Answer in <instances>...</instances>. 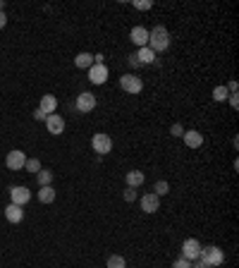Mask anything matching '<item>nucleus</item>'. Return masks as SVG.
I'll list each match as a JSON object with an SVG mask.
<instances>
[{"mask_svg": "<svg viewBox=\"0 0 239 268\" xmlns=\"http://www.w3.org/2000/svg\"><path fill=\"white\" fill-rule=\"evenodd\" d=\"M39 201H41V203H53V201H55V189H53L50 184H48V187H41V189H39Z\"/></svg>", "mask_w": 239, "mask_h": 268, "instance_id": "nucleus-18", "label": "nucleus"}, {"mask_svg": "<svg viewBox=\"0 0 239 268\" xmlns=\"http://www.w3.org/2000/svg\"><path fill=\"white\" fill-rule=\"evenodd\" d=\"M88 79H91V84H106L108 82V67L91 65L88 67Z\"/></svg>", "mask_w": 239, "mask_h": 268, "instance_id": "nucleus-9", "label": "nucleus"}, {"mask_svg": "<svg viewBox=\"0 0 239 268\" xmlns=\"http://www.w3.org/2000/svg\"><path fill=\"white\" fill-rule=\"evenodd\" d=\"M120 87H122V91H127V93H141L144 82H141V77H136V74H122V77H120Z\"/></svg>", "mask_w": 239, "mask_h": 268, "instance_id": "nucleus-4", "label": "nucleus"}, {"mask_svg": "<svg viewBox=\"0 0 239 268\" xmlns=\"http://www.w3.org/2000/svg\"><path fill=\"white\" fill-rule=\"evenodd\" d=\"M198 259H203L206 264H208V268H217L225 264V254H222V249L220 246H201V254H198Z\"/></svg>", "mask_w": 239, "mask_h": 268, "instance_id": "nucleus-2", "label": "nucleus"}, {"mask_svg": "<svg viewBox=\"0 0 239 268\" xmlns=\"http://www.w3.org/2000/svg\"><path fill=\"white\" fill-rule=\"evenodd\" d=\"M45 127H48V132L53 134V136H58V134H63L65 132V120L60 117V115H48L45 117Z\"/></svg>", "mask_w": 239, "mask_h": 268, "instance_id": "nucleus-10", "label": "nucleus"}, {"mask_svg": "<svg viewBox=\"0 0 239 268\" xmlns=\"http://www.w3.org/2000/svg\"><path fill=\"white\" fill-rule=\"evenodd\" d=\"M91 146H93V151L96 154H101V156H106L112 151V139H110V134H93V139H91Z\"/></svg>", "mask_w": 239, "mask_h": 268, "instance_id": "nucleus-3", "label": "nucleus"}, {"mask_svg": "<svg viewBox=\"0 0 239 268\" xmlns=\"http://www.w3.org/2000/svg\"><path fill=\"white\" fill-rule=\"evenodd\" d=\"M192 268H208V264L203 259H196V261H192Z\"/></svg>", "mask_w": 239, "mask_h": 268, "instance_id": "nucleus-30", "label": "nucleus"}, {"mask_svg": "<svg viewBox=\"0 0 239 268\" xmlns=\"http://www.w3.org/2000/svg\"><path fill=\"white\" fill-rule=\"evenodd\" d=\"M173 268H192V261H187V259H177L173 264Z\"/></svg>", "mask_w": 239, "mask_h": 268, "instance_id": "nucleus-28", "label": "nucleus"}, {"mask_svg": "<svg viewBox=\"0 0 239 268\" xmlns=\"http://www.w3.org/2000/svg\"><path fill=\"white\" fill-rule=\"evenodd\" d=\"M127 60H130V65H131V67H139V60H136V55H130Z\"/></svg>", "mask_w": 239, "mask_h": 268, "instance_id": "nucleus-33", "label": "nucleus"}, {"mask_svg": "<svg viewBox=\"0 0 239 268\" xmlns=\"http://www.w3.org/2000/svg\"><path fill=\"white\" fill-rule=\"evenodd\" d=\"M182 139H184V144L189 149H201L203 146V134L196 132V130H187V132L182 134Z\"/></svg>", "mask_w": 239, "mask_h": 268, "instance_id": "nucleus-13", "label": "nucleus"}, {"mask_svg": "<svg viewBox=\"0 0 239 268\" xmlns=\"http://www.w3.org/2000/svg\"><path fill=\"white\" fill-rule=\"evenodd\" d=\"M10 199L15 206H24V203L31 201V192L26 187H10Z\"/></svg>", "mask_w": 239, "mask_h": 268, "instance_id": "nucleus-8", "label": "nucleus"}, {"mask_svg": "<svg viewBox=\"0 0 239 268\" xmlns=\"http://www.w3.org/2000/svg\"><path fill=\"white\" fill-rule=\"evenodd\" d=\"M213 98H216L217 103H220V101H227V98H230L227 87H216V89H213Z\"/></svg>", "mask_w": 239, "mask_h": 268, "instance_id": "nucleus-23", "label": "nucleus"}, {"mask_svg": "<svg viewBox=\"0 0 239 268\" xmlns=\"http://www.w3.org/2000/svg\"><path fill=\"white\" fill-rule=\"evenodd\" d=\"M2 7H5V2H2V0H0V12H2Z\"/></svg>", "mask_w": 239, "mask_h": 268, "instance_id": "nucleus-35", "label": "nucleus"}, {"mask_svg": "<svg viewBox=\"0 0 239 268\" xmlns=\"http://www.w3.org/2000/svg\"><path fill=\"white\" fill-rule=\"evenodd\" d=\"M55 108H58V98H55L53 93H45V96H41L39 111L45 112V115H53V112H55Z\"/></svg>", "mask_w": 239, "mask_h": 268, "instance_id": "nucleus-14", "label": "nucleus"}, {"mask_svg": "<svg viewBox=\"0 0 239 268\" xmlns=\"http://www.w3.org/2000/svg\"><path fill=\"white\" fill-rule=\"evenodd\" d=\"M237 89H239V84H237V82H230V87H227V91H230V93H237Z\"/></svg>", "mask_w": 239, "mask_h": 268, "instance_id": "nucleus-32", "label": "nucleus"}, {"mask_svg": "<svg viewBox=\"0 0 239 268\" xmlns=\"http://www.w3.org/2000/svg\"><path fill=\"white\" fill-rule=\"evenodd\" d=\"M198 254H201V242L194 240V237L184 240V245H182V259H187V261H196Z\"/></svg>", "mask_w": 239, "mask_h": 268, "instance_id": "nucleus-5", "label": "nucleus"}, {"mask_svg": "<svg viewBox=\"0 0 239 268\" xmlns=\"http://www.w3.org/2000/svg\"><path fill=\"white\" fill-rule=\"evenodd\" d=\"M130 39H131V44L139 45V48L149 45V29L146 26H134L130 31Z\"/></svg>", "mask_w": 239, "mask_h": 268, "instance_id": "nucleus-11", "label": "nucleus"}, {"mask_svg": "<svg viewBox=\"0 0 239 268\" xmlns=\"http://www.w3.org/2000/svg\"><path fill=\"white\" fill-rule=\"evenodd\" d=\"M5 24H7V17H5V12H0V29H2Z\"/></svg>", "mask_w": 239, "mask_h": 268, "instance_id": "nucleus-34", "label": "nucleus"}, {"mask_svg": "<svg viewBox=\"0 0 239 268\" xmlns=\"http://www.w3.org/2000/svg\"><path fill=\"white\" fill-rule=\"evenodd\" d=\"M131 5H134L136 10H151V7H153V2H151V0H134Z\"/></svg>", "mask_w": 239, "mask_h": 268, "instance_id": "nucleus-25", "label": "nucleus"}, {"mask_svg": "<svg viewBox=\"0 0 239 268\" xmlns=\"http://www.w3.org/2000/svg\"><path fill=\"white\" fill-rule=\"evenodd\" d=\"M5 218L10 221V223H22V218H24V208L22 206H15V203H10L7 208H5Z\"/></svg>", "mask_w": 239, "mask_h": 268, "instance_id": "nucleus-15", "label": "nucleus"}, {"mask_svg": "<svg viewBox=\"0 0 239 268\" xmlns=\"http://www.w3.org/2000/svg\"><path fill=\"white\" fill-rule=\"evenodd\" d=\"M24 168H26L29 173H39V170H41V160H39V158H26Z\"/></svg>", "mask_w": 239, "mask_h": 268, "instance_id": "nucleus-24", "label": "nucleus"}, {"mask_svg": "<svg viewBox=\"0 0 239 268\" xmlns=\"http://www.w3.org/2000/svg\"><path fill=\"white\" fill-rule=\"evenodd\" d=\"M74 108H77V112H91L93 108H96V96H93V93H88V91L79 93V96H77Z\"/></svg>", "mask_w": 239, "mask_h": 268, "instance_id": "nucleus-6", "label": "nucleus"}, {"mask_svg": "<svg viewBox=\"0 0 239 268\" xmlns=\"http://www.w3.org/2000/svg\"><path fill=\"white\" fill-rule=\"evenodd\" d=\"M230 106H232L235 111L239 108V98H237V93H230Z\"/></svg>", "mask_w": 239, "mask_h": 268, "instance_id": "nucleus-29", "label": "nucleus"}, {"mask_svg": "<svg viewBox=\"0 0 239 268\" xmlns=\"http://www.w3.org/2000/svg\"><path fill=\"white\" fill-rule=\"evenodd\" d=\"M45 117H48V115H45V112H41L39 108L34 111V120H45Z\"/></svg>", "mask_w": 239, "mask_h": 268, "instance_id": "nucleus-31", "label": "nucleus"}, {"mask_svg": "<svg viewBox=\"0 0 239 268\" xmlns=\"http://www.w3.org/2000/svg\"><path fill=\"white\" fill-rule=\"evenodd\" d=\"M24 163H26V156H24V151H20V149L10 151L7 158H5V165H7L10 170H22Z\"/></svg>", "mask_w": 239, "mask_h": 268, "instance_id": "nucleus-7", "label": "nucleus"}, {"mask_svg": "<svg viewBox=\"0 0 239 268\" xmlns=\"http://www.w3.org/2000/svg\"><path fill=\"white\" fill-rule=\"evenodd\" d=\"M122 199H125V201H130V203H131V201L136 199V192H134L131 187H127V189L122 192Z\"/></svg>", "mask_w": 239, "mask_h": 268, "instance_id": "nucleus-26", "label": "nucleus"}, {"mask_svg": "<svg viewBox=\"0 0 239 268\" xmlns=\"http://www.w3.org/2000/svg\"><path fill=\"white\" fill-rule=\"evenodd\" d=\"M108 268H127V264H125V256H120V254H112V256H108V264H106Z\"/></svg>", "mask_w": 239, "mask_h": 268, "instance_id": "nucleus-21", "label": "nucleus"}, {"mask_svg": "<svg viewBox=\"0 0 239 268\" xmlns=\"http://www.w3.org/2000/svg\"><path fill=\"white\" fill-rule=\"evenodd\" d=\"M36 179H39L41 187H48V184L53 182V170H39V173H36Z\"/></svg>", "mask_w": 239, "mask_h": 268, "instance_id": "nucleus-22", "label": "nucleus"}, {"mask_svg": "<svg viewBox=\"0 0 239 268\" xmlns=\"http://www.w3.org/2000/svg\"><path fill=\"white\" fill-rule=\"evenodd\" d=\"M74 65L82 67V69H88V67L93 65V55H91V53H79V55L74 58Z\"/></svg>", "mask_w": 239, "mask_h": 268, "instance_id": "nucleus-19", "label": "nucleus"}, {"mask_svg": "<svg viewBox=\"0 0 239 268\" xmlns=\"http://www.w3.org/2000/svg\"><path fill=\"white\" fill-rule=\"evenodd\" d=\"M170 134H173V136H182V134H184V127H182L179 122H174L173 127H170Z\"/></svg>", "mask_w": 239, "mask_h": 268, "instance_id": "nucleus-27", "label": "nucleus"}, {"mask_svg": "<svg viewBox=\"0 0 239 268\" xmlns=\"http://www.w3.org/2000/svg\"><path fill=\"white\" fill-rule=\"evenodd\" d=\"M149 48H151L153 53H163V50L170 48V31L163 24L153 26L151 31H149Z\"/></svg>", "mask_w": 239, "mask_h": 268, "instance_id": "nucleus-1", "label": "nucleus"}, {"mask_svg": "<svg viewBox=\"0 0 239 268\" xmlns=\"http://www.w3.org/2000/svg\"><path fill=\"white\" fill-rule=\"evenodd\" d=\"M158 208H160V197H155L153 192H149V194L141 197V211H146V213H155Z\"/></svg>", "mask_w": 239, "mask_h": 268, "instance_id": "nucleus-12", "label": "nucleus"}, {"mask_svg": "<svg viewBox=\"0 0 239 268\" xmlns=\"http://www.w3.org/2000/svg\"><path fill=\"white\" fill-rule=\"evenodd\" d=\"M125 179H127V187H131V189H136V187H141L144 184V173L141 170H130L127 175H125Z\"/></svg>", "mask_w": 239, "mask_h": 268, "instance_id": "nucleus-16", "label": "nucleus"}, {"mask_svg": "<svg viewBox=\"0 0 239 268\" xmlns=\"http://www.w3.org/2000/svg\"><path fill=\"white\" fill-rule=\"evenodd\" d=\"M136 60H139V65H151L153 60H155V53H153L149 45H144V48H139V53H136Z\"/></svg>", "mask_w": 239, "mask_h": 268, "instance_id": "nucleus-17", "label": "nucleus"}, {"mask_svg": "<svg viewBox=\"0 0 239 268\" xmlns=\"http://www.w3.org/2000/svg\"><path fill=\"white\" fill-rule=\"evenodd\" d=\"M170 192V184H168V179H158L155 184H153V194L155 197H165Z\"/></svg>", "mask_w": 239, "mask_h": 268, "instance_id": "nucleus-20", "label": "nucleus"}]
</instances>
